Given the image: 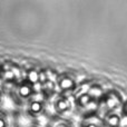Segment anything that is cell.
<instances>
[{
    "label": "cell",
    "mask_w": 127,
    "mask_h": 127,
    "mask_svg": "<svg viewBox=\"0 0 127 127\" xmlns=\"http://www.w3.org/2000/svg\"><path fill=\"white\" fill-rule=\"evenodd\" d=\"M25 78V69L18 64L6 60L2 62V69L0 72V86L3 87H11L16 86L22 81Z\"/></svg>",
    "instance_id": "obj_1"
},
{
    "label": "cell",
    "mask_w": 127,
    "mask_h": 127,
    "mask_svg": "<svg viewBox=\"0 0 127 127\" xmlns=\"http://www.w3.org/2000/svg\"><path fill=\"white\" fill-rule=\"evenodd\" d=\"M38 94H39L38 88L25 79L9 89V96L11 100L13 101L15 105L21 108Z\"/></svg>",
    "instance_id": "obj_2"
},
{
    "label": "cell",
    "mask_w": 127,
    "mask_h": 127,
    "mask_svg": "<svg viewBox=\"0 0 127 127\" xmlns=\"http://www.w3.org/2000/svg\"><path fill=\"white\" fill-rule=\"evenodd\" d=\"M48 100L42 95L38 94L22 107V113L29 123H38L41 118L47 116Z\"/></svg>",
    "instance_id": "obj_3"
},
{
    "label": "cell",
    "mask_w": 127,
    "mask_h": 127,
    "mask_svg": "<svg viewBox=\"0 0 127 127\" xmlns=\"http://www.w3.org/2000/svg\"><path fill=\"white\" fill-rule=\"evenodd\" d=\"M47 105V116L49 117H66V115L72 109V103L67 95L55 94L50 97Z\"/></svg>",
    "instance_id": "obj_4"
},
{
    "label": "cell",
    "mask_w": 127,
    "mask_h": 127,
    "mask_svg": "<svg viewBox=\"0 0 127 127\" xmlns=\"http://www.w3.org/2000/svg\"><path fill=\"white\" fill-rule=\"evenodd\" d=\"M56 87H57V93L63 95H67L75 93L77 90V81L71 75L62 72V74L56 75Z\"/></svg>",
    "instance_id": "obj_5"
},
{
    "label": "cell",
    "mask_w": 127,
    "mask_h": 127,
    "mask_svg": "<svg viewBox=\"0 0 127 127\" xmlns=\"http://www.w3.org/2000/svg\"><path fill=\"white\" fill-rule=\"evenodd\" d=\"M19 118L16 112L0 107V127H18Z\"/></svg>",
    "instance_id": "obj_6"
},
{
    "label": "cell",
    "mask_w": 127,
    "mask_h": 127,
    "mask_svg": "<svg viewBox=\"0 0 127 127\" xmlns=\"http://www.w3.org/2000/svg\"><path fill=\"white\" fill-rule=\"evenodd\" d=\"M44 127H75L74 123L67 117H49Z\"/></svg>",
    "instance_id": "obj_7"
},
{
    "label": "cell",
    "mask_w": 127,
    "mask_h": 127,
    "mask_svg": "<svg viewBox=\"0 0 127 127\" xmlns=\"http://www.w3.org/2000/svg\"><path fill=\"white\" fill-rule=\"evenodd\" d=\"M25 80L29 81L30 84H32L33 86L38 88L39 85V79H40V69L35 67L26 68L25 69Z\"/></svg>",
    "instance_id": "obj_8"
},
{
    "label": "cell",
    "mask_w": 127,
    "mask_h": 127,
    "mask_svg": "<svg viewBox=\"0 0 127 127\" xmlns=\"http://www.w3.org/2000/svg\"><path fill=\"white\" fill-rule=\"evenodd\" d=\"M103 122L105 124V127H119L122 123V118L115 112H108L106 113Z\"/></svg>",
    "instance_id": "obj_9"
},
{
    "label": "cell",
    "mask_w": 127,
    "mask_h": 127,
    "mask_svg": "<svg viewBox=\"0 0 127 127\" xmlns=\"http://www.w3.org/2000/svg\"><path fill=\"white\" fill-rule=\"evenodd\" d=\"M79 127H105L103 119L97 116H87L80 122Z\"/></svg>",
    "instance_id": "obj_10"
},
{
    "label": "cell",
    "mask_w": 127,
    "mask_h": 127,
    "mask_svg": "<svg viewBox=\"0 0 127 127\" xmlns=\"http://www.w3.org/2000/svg\"><path fill=\"white\" fill-rule=\"evenodd\" d=\"M4 97H6V94H4L3 88L0 86V107H2V104L4 101Z\"/></svg>",
    "instance_id": "obj_11"
},
{
    "label": "cell",
    "mask_w": 127,
    "mask_h": 127,
    "mask_svg": "<svg viewBox=\"0 0 127 127\" xmlns=\"http://www.w3.org/2000/svg\"><path fill=\"white\" fill-rule=\"evenodd\" d=\"M21 127H41L40 125H38L37 123H28V124H25Z\"/></svg>",
    "instance_id": "obj_12"
},
{
    "label": "cell",
    "mask_w": 127,
    "mask_h": 127,
    "mask_svg": "<svg viewBox=\"0 0 127 127\" xmlns=\"http://www.w3.org/2000/svg\"><path fill=\"white\" fill-rule=\"evenodd\" d=\"M123 110H124V113H125V114H127V101L124 104V109Z\"/></svg>",
    "instance_id": "obj_13"
},
{
    "label": "cell",
    "mask_w": 127,
    "mask_h": 127,
    "mask_svg": "<svg viewBox=\"0 0 127 127\" xmlns=\"http://www.w3.org/2000/svg\"><path fill=\"white\" fill-rule=\"evenodd\" d=\"M1 69H2V62H0V72H1Z\"/></svg>",
    "instance_id": "obj_14"
}]
</instances>
